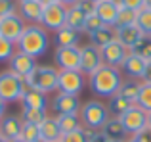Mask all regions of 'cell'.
<instances>
[{
    "instance_id": "38",
    "label": "cell",
    "mask_w": 151,
    "mask_h": 142,
    "mask_svg": "<svg viewBox=\"0 0 151 142\" xmlns=\"http://www.w3.org/2000/svg\"><path fill=\"white\" fill-rule=\"evenodd\" d=\"M17 14V4L15 0H0V19L8 17V15Z\"/></svg>"
},
{
    "instance_id": "2",
    "label": "cell",
    "mask_w": 151,
    "mask_h": 142,
    "mask_svg": "<svg viewBox=\"0 0 151 142\" xmlns=\"http://www.w3.org/2000/svg\"><path fill=\"white\" fill-rule=\"evenodd\" d=\"M48 46H50L48 31L42 25H38V23L27 25L25 31H23V35H21V38H19V42H17V50L33 56L35 60H37L38 56H42V54L48 50Z\"/></svg>"
},
{
    "instance_id": "26",
    "label": "cell",
    "mask_w": 151,
    "mask_h": 142,
    "mask_svg": "<svg viewBox=\"0 0 151 142\" xmlns=\"http://www.w3.org/2000/svg\"><path fill=\"white\" fill-rule=\"evenodd\" d=\"M132 102L128 98H124L122 94H115L109 98V113H113V117H121L124 112H128L132 108Z\"/></svg>"
},
{
    "instance_id": "49",
    "label": "cell",
    "mask_w": 151,
    "mask_h": 142,
    "mask_svg": "<svg viewBox=\"0 0 151 142\" xmlns=\"http://www.w3.org/2000/svg\"><path fill=\"white\" fill-rule=\"evenodd\" d=\"M147 125H149V127H151V112L147 113Z\"/></svg>"
},
{
    "instance_id": "16",
    "label": "cell",
    "mask_w": 151,
    "mask_h": 142,
    "mask_svg": "<svg viewBox=\"0 0 151 142\" xmlns=\"http://www.w3.org/2000/svg\"><path fill=\"white\" fill-rule=\"evenodd\" d=\"M23 119L17 115H4L0 119V135L6 140H15L21 136Z\"/></svg>"
},
{
    "instance_id": "30",
    "label": "cell",
    "mask_w": 151,
    "mask_h": 142,
    "mask_svg": "<svg viewBox=\"0 0 151 142\" xmlns=\"http://www.w3.org/2000/svg\"><path fill=\"white\" fill-rule=\"evenodd\" d=\"M46 117L48 115H46V112H42V109H21L23 123H31V125H38V127H40Z\"/></svg>"
},
{
    "instance_id": "19",
    "label": "cell",
    "mask_w": 151,
    "mask_h": 142,
    "mask_svg": "<svg viewBox=\"0 0 151 142\" xmlns=\"http://www.w3.org/2000/svg\"><path fill=\"white\" fill-rule=\"evenodd\" d=\"M119 10H121V6H119L117 2H113V0H101V2L96 6L98 17H100L105 25H109V27H115Z\"/></svg>"
},
{
    "instance_id": "40",
    "label": "cell",
    "mask_w": 151,
    "mask_h": 142,
    "mask_svg": "<svg viewBox=\"0 0 151 142\" xmlns=\"http://www.w3.org/2000/svg\"><path fill=\"white\" fill-rule=\"evenodd\" d=\"M78 6H81V10L86 14V17H88V15L96 14V6H98V4L92 2V0H81V2H78Z\"/></svg>"
},
{
    "instance_id": "41",
    "label": "cell",
    "mask_w": 151,
    "mask_h": 142,
    "mask_svg": "<svg viewBox=\"0 0 151 142\" xmlns=\"http://www.w3.org/2000/svg\"><path fill=\"white\" fill-rule=\"evenodd\" d=\"M88 140L90 142H111L101 131H88Z\"/></svg>"
},
{
    "instance_id": "25",
    "label": "cell",
    "mask_w": 151,
    "mask_h": 142,
    "mask_svg": "<svg viewBox=\"0 0 151 142\" xmlns=\"http://www.w3.org/2000/svg\"><path fill=\"white\" fill-rule=\"evenodd\" d=\"M111 41H115V27H101L100 31H96V33L90 35V44H94L96 48H103V46H107Z\"/></svg>"
},
{
    "instance_id": "18",
    "label": "cell",
    "mask_w": 151,
    "mask_h": 142,
    "mask_svg": "<svg viewBox=\"0 0 151 142\" xmlns=\"http://www.w3.org/2000/svg\"><path fill=\"white\" fill-rule=\"evenodd\" d=\"M21 104H23V109H42V112H46V108H48L46 94L40 92V90L29 88V86H27L25 94L21 98Z\"/></svg>"
},
{
    "instance_id": "42",
    "label": "cell",
    "mask_w": 151,
    "mask_h": 142,
    "mask_svg": "<svg viewBox=\"0 0 151 142\" xmlns=\"http://www.w3.org/2000/svg\"><path fill=\"white\" fill-rule=\"evenodd\" d=\"M136 136H138V138H140L142 142H151V127L147 125V127H145V129H142V131L138 133Z\"/></svg>"
},
{
    "instance_id": "8",
    "label": "cell",
    "mask_w": 151,
    "mask_h": 142,
    "mask_svg": "<svg viewBox=\"0 0 151 142\" xmlns=\"http://www.w3.org/2000/svg\"><path fill=\"white\" fill-rule=\"evenodd\" d=\"M54 64L59 67V71L67 69H78L81 71V46H58L54 52Z\"/></svg>"
},
{
    "instance_id": "23",
    "label": "cell",
    "mask_w": 151,
    "mask_h": 142,
    "mask_svg": "<svg viewBox=\"0 0 151 142\" xmlns=\"http://www.w3.org/2000/svg\"><path fill=\"white\" fill-rule=\"evenodd\" d=\"M84 21H86V14L81 10L78 4L67 6V19H65V25L67 27H71V29L82 33V29H84Z\"/></svg>"
},
{
    "instance_id": "13",
    "label": "cell",
    "mask_w": 151,
    "mask_h": 142,
    "mask_svg": "<svg viewBox=\"0 0 151 142\" xmlns=\"http://www.w3.org/2000/svg\"><path fill=\"white\" fill-rule=\"evenodd\" d=\"M8 64H10V71H12V73H15L17 77H21V79L29 77V75L35 71V67H37L35 58L29 56V54H25V52H21V50H17V52L14 54V58H12Z\"/></svg>"
},
{
    "instance_id": "32",
    "label": "cell",
    "mask_w": 151,
    "mask_h": 142,
    "mask_svg": "<svg viewBox=\"0 0 151 142\" xmlns=\"http://www.w3.org/2000/svg\"><path fill=\"white\" fill-rule=\"evenodd\" d=\"M15 46L17 44H14L12 41H8V38H4L2 35H0V64H2V62H10L12 58H14V54L17 52Z\"/></svg>"
},
{
    "instance_id": "15",
    "label": "cell",
    "mask_w": 151,
    "mask_h": 142,
    "mask_svg": "<svg viewBox=\"0 0 151 142\" xmlns=\"http://www.w3.org/2000/svg\"><path fill=\"white\" fill-rule=\"evenodd\" d=\"M17 10H19V15L25 21H29V25L31 23H38L40 25L44 6L38 0H23V2H17Z\"/></svg>"
},
{
    "instance_id": "37",
    "label": "cell",
    "mask_w": 151,
    "mask_h": 142,
    "mask_svg": "<svg viewBox=\"0 0 151 142\" xmlns=\"http://www.w3.org/2000/svg\"><path fill=\"white\" fill-rule=\"evenodd\" d=\"M61 142H90L88 140V129L81 127V129H77V131L65 133Z\"/></svg>"
},
{
    "instance_id": "6",
    "label": "cell",
    "mask_w": 151,
    "mask_h": 142,
    "mask_svg": "<svg viewBox=\"0 0 151 142\" xmlns=\"http://www.w3.org/2000/svg\"><path fill=\"white\" fill-rule=\"evenodd\" d=\"M86 85L84 73H81L78 69H67V71H59V85L58 90L63 94H71V96H78L82 92Z\"/></svg>"
},
{
    "instance_id": "51",
    "label": "cell",
    "mask_w": 151,
    "mask_h": 142,
    "mask_svg": "<svg viewBox=\"0 0 151 142\" xmlns=\"http://www.w3.org/2000/svg\"><path fill=\"white\" fill-rule=\"evenodd\" d=\"M10 142H25V140H21V138H15V140H10Z\"/></svg>"
},
{
    "instance_id": "7",
    "label": "cell",
    "mask_w": 151,
    "mask_h": 142,
    "mask_svg": "<svg viewBox=\"0 0 151 142\" xmlns=\"http://www.w3.org/2000/svg\"><path fill=\"white\" fill-rule=\"evenodd\" d=\"M65 19H67V6L65 4H61V2L50 4V6H44L40 25L46 31H59L61 27H65Z\"/></svg>"
},
{
    "instance_id": "1",
    "label": "cell",
    "mask_w": 151,
    "mask_h": 142,
    "mask_svg": "<svg viewBox=\"0 0 151 142\" xmlns=\"http://www.w3.org/2000/svg\"><path fill=\"white\" fill-rule=\"evenodd\" d=\"M88 86L96 96H115L122 86V75L119 67L103 64L96 73L88 77Z\"/></svg>"
},
{
    "instance_id": "44",
    "label": "cell",
    "mask_w": 151,
    "mask_h": 142,
    "mask_svg": "<svg viewBox=\"0 0 151 142\" xmlns=\"http://www.w3.org/2000/svg\"><path fill=\"white\" fill-rule=\"evenodd\" d=\"M4 115H6V102L0 98V119H2Z\"/></svg>"
},
{
    "instance_id": "10",
    "label": "cell",
    "mask_w": 151,
    "mask_h": 142,
    "mask_svg": "<svg viewBox=\"0 0 151 142\" xmlns=\"http://www.w3.org/2000/svg\"><path fill=\"white\" fill-rule=\"evenodd\" d=\"M103 65V56H101V50L96 48L94 44H86L81 46V73L84 75H92L96 73Z\"/></svg>"
},
{
    "instance_id": "24",
    "label": "cell",
    "mask_w": 151,
    "mask_h": 142,
    "mask_svg": "<svg viewBox=\"0 0 151 142\" xmlns=\"http://www.w3.org/2000/svg\"><path fill=\"white\" fill-rule=\"evenodd\" d=\"M78 38H81V33L67 25L61 27L59 31H55V35H54L55 44L61 46V48H65V46H78Z\"/></svg>"
},
{
    "instance_id": "55",
    "label": "cell",
    "mask_w": 151,
    "mask_h": 142,
    "mask_svg": "<svg viewBox=\"0 0 151 142\" xmlns=\"http://www.w3.org/2000/svg\"><path fill=\"white\" fill-rule=\"evenodd\" d=\"M19 2H23V0H19Z\"/></svg>"
},
{
    "instance_id": "35",
    "label": "cell",
    "mask_w": 151,
    "mask_h": 142,
    "mask_svg": "<svg viewBox=\"0 0 151 142\" xmlns=\"http://www.w3.org/2000/svg\"><path fill=\"white\" fill-rule=\"evenodd\" d=\"M21 140L25 142H37L40 140V127L38 125H31V123H23V129H21Z\"/></svg>"
},
{
    "instance_id": "28",
    "label": "cell",
    "mask_w": 151,
    "mask_h": 142,
    "mask_svg": "<svg viewBox=\"0 0 151 142\" xmlns=\"http://www.w3.org/2000/svg\"><path fill=\"white\" fill-rule=\"evenodd\" d=\"M142 83L144 81H138V79L122 81V86H121V90H119V94H122V96L128 98L132 104H136L138 96H140V90H142Z\"/></svg>"
},
{
    "instance_id": "53",
    "label": "cell",
    "mask_w": 151,
    "mask_h": 142,
    "mask_svg": "<svg viewBox=\"0 0 151 142\" xmlns=\"http://www.w3.org/2000/svg\"><path fill=\"white\" fill-rule=\"evenodd\" d=\"M92 2H96V4H100V2H101V0H92Z\"/></svg>"
},
{
    "instance_id": "9",
    "label": "cell",
    "mask_w": 151,
    "mask_h": 142,
    "mask_svg": "<svg viewBox=\"0 0 151 142\" xmlns=\"http://www.w3.org/2000/svg\"><path fill=\"white\" fill-rule=\"evenodd\" d=\"M119 119H121L122 127L126 129V133H128V135H132V136L138 135L142 129L147 127V112H145V109H142L140 106H136V104H134L128 112L122 113Z\"/></svg>"
},
{
    "instance_id": "17",
    "label": "cell",
    "mask_w": 151,
    "mask_h": 142,
    "mask_svg": "<svg viewBox=\"0 0 151 142\" xmlns=\"http://www.w3.org/2000/svg\"><path fill=\"white\" fill-rule=\"evenodd\" d=\"M142 37H144V33L138 29L136 23H134V25H124V27H115V38H117L121 44H124L128 50H132L134 44H136Z\"/></svg>"
},
{
    "instance_id": "39",
    "label": "cell",
    "mask_w": 151,
    "mask_h": 142,
    "mask_svg": "<svg viewBox=\"0 0 151 142\" xmlns=\"http://www.w3.org/2000/svg\"><path fill=\"white\" fill-rule=\"evenodd\" d=\"M119 6L128 8V10H134V12H140L145 8V0H119Z\"/></svg>"
},
{
    "instance_id": "20",
    "label": "cell",
    "mask_w": 151,
    "mask_h": 142,
    "mask_svg": "<svg viewBox=\"0 0 151 142\" xmlns=\"http://www.w3.org/2000/svg\"><path fill=\"white\" fill-rule=\"evenodd\" d=\"M40 138L48 142H61L63 140V131L58 123V117H46L40 125Z\"/></svg>"
},
{
    "instance_id": "31",
    "label": "cell",
    "mask_w": 151,
    "mask_h": 142,
    "mask_svg": "<svg viewBox=\"0 0 151 142\" xmlns=\"http://www.w3.org/2000/svg\"><path fill=\"white\" fill-rule=\"evenodd\" d=\"M138 17V12L128 10V8H121L117 15V21H115V27H124V25H134Z\"/></svg>"
},
{
    "instance_id": "11",
    "label": "cell",
    "mask_w": 151,
    "mask_h": 142,
    "mask_svg": "<svg viewBox=\"0 0 151 142\" xmlns=\"http://www.w3.org/2000/svg\"><path fill=\"white\" fill-rule=\"evenodd\" d=\"M25 27H27L25 19L19 14H14V15H8V17L0 19V35H2L4 38H8V41H12L14 44L19 42Z\"/></svg>"
},
{
    "instance_id": "27",
    "label": "cell",
    "mask_w": 151,
    "mask_h": 142,
    "mask_svg": "<svg viewBox=\"0 0 151 142\" xmlns=\"http://www.w3.org/2000/svg\"><path fill=\"white\" fill-rule=\"evenodd\" d=\"M58 123H59V127H61L63 135L84 127L82 121H81V113H63V115H58Z\"/></svg>"
},
{
    "instance_id": "48",
    "label": "cell",
    "mask_w": 151,
    "mask_h": 142,
    "mask_svg": "<svg viewBox=\"0 0 151 142\" xmlns=\"http://www.w3.org/2000/svg\"><path fill=\"white\" fill-rule=\"evenodd\" d=\"M145 8H147V10H151V0H145Z\"/></svg>"
},
{
    "instance_id": "36",
    "label": "cell",
    "mask_w": 151,
    "mask_h": 142,
    "mask_svg": "<svg viewBox=\"0 0 151 142\" xmlns=\"http://www.w3.org/2000/svg\"><path fill=\"white\" fill-rule=\"evenodd\" d=\"M101 27H105V23H103L101 19L98 17V14H92V15H88V17H86V21H84V29H82V33H86V35L90 37L92 33L100 31Z\"/></svg>"
},
{
    "instance_id": "46",
    "label": "cell",
    "mask_w": 151,
    "mask_h": 142,
    "mask_svg": "<svg viewBox=\"0 0 151 142\" xmlns=\"http://www.w3.org/2000/svg\"><path fill=\"white\" fill-rule=\"evenodd\" d=\"M38 2H40L42 6H50V4H58L59 0H38Z\"/></svg>"
},
{
    "instance_id": "3",
    "label": "cell",
    "mask_w": 151,
    "mask_h": 142,
    "mask_svg": "<svg viewBox=\"0 0 151 142\" xmlns=\"http://www.w3.org/2000/svg\"><path fill=\"white\" fill-rule=\"evenodd\" d=\"M25 85L44 94L55 92L59 85V69L54 65H37L33 73L25 77Z\"/></svg>"
},
{
    "instance_id": "21",
    "label": "cell",
    "mask_w": 151,
    "mask_h": 142,
    "mask_svg": "<svg viewBox=\"0 0 151 142\" xmlns=\"http://www.w3.org/2000/svg\"><path fill=\"white\" fill-rule=\"evenodd\" d=\"M145 64H147L145 60H142L140 56H136V54L130 52L128 56H126V60L122 62L121 67L124 69V73L128 75L130 79H140V81H142V77H144V71H145Z\"/></svg>"
},
{
    "instance_id": "14",
    "label": "cell",
    "mask_w": 151,
    "mask_h": 142,
    "mask_svg": "<svg viewBox=\"0 0 151 142\" xmlns=\"http://www.w3.org/2000/svg\"><path fill=\"white\" fill-rule=\"evenodd\" d=\"M81 100L77 96H71V94H63L58 92L52 100V109H54L58 115H63V113H78L81 112Z\"/></svg>"
},
{
    "instance_id": "22",
    "label": "cell",
    "mask_w": 151,
    "mask_h": 142,
    "mask_svg": "<svg viewBox=\"0 0 151 142\" xmlns=\"http://www.w3.org/2000/svg\"><path fill=\"white\" fill-rule=\"evenodd\" d=\"M101 133L109 140H115V142L126 140V136H128V133H126V129L122 127V123H121V119H119V117H109V121L103 125Z\"/></svg>"
},
{
    "instance_id": "4",
    "label": "cell",
    "mask_w": 151,
    "mask_h": 142,
    "mask_svg": "<svg viewBox=\"0 0 151 142\" xmlns=\"http://www.w3.org/2000/svg\"><path fill=\"white\" fill-rule=\"evenodd\" d=\"M81 121L88 131H101L109 121V108L100 100H88L81 108Z\"/></svg>"
},
{
    "instance_id": "5",
    "label": "cell",
    "mask_w": 151,
    "mask_h": 142,
    "mask_svg": "<svg viewBox=\"0 0 151 142\" xmlns=\"http://www.w3.org/2000/svg\"><path fill=\"white\" fill-rule=\"evenodd\" d=\"M25 90H27L25 79L17 77L10 69L0 73V98L6 104L8 102H19L25 94Z\"/></svg>"
},
{
    "instance_id": "47",
    "label": "cell",
    "mask_w": 151,
    "mask_h": 142,
    "mask_svg": "<svg viewBox=\"0 0 151 142\" xmlns=\"http://www.w3.org/2000/svg\"><path fill=\"white\" fill-rule=\"evenodd\" d=\"M126 142H142V140H140V138H138V136H136V135H134V136H132V138H128V140H126Z\"/></svg>"
},
{
    "instance_id": "33",
    "label": "cell",
    "mask_w": 151,
    "mask_h": 142,
    "mask_svg": "<svg viewBox=\"0 0 151 142\" xmlns=\"http://www.w3.org/2000/svg\"><path fill=\"white\" fill-rule=\"evenodd\" d=\"M136 25H138V29H140L144 35H151V10L144 8V10L138 12Z\"/></svg>"
},
{
    "instance_id": "12",
    "label": "cell",
    "mask_w": 151,
    "mask_h": 142,
    "mask_svg": "<svg viewBox=\"0 0 151 142\" xmlns=\"http://www.w3.org/2000/svg\"><path fill=\"white\" fill-rule=\"evenodd\" d=\"M130 54V50L126 48L124 44H121V42L115 38V41H111L107 46H103L101 48V56H103V64L105 65H113V67H121L122 62L126 60V56Z\"/></svg>"
},
{
    "instance_id": "34",
    "label": "cell",
    "mask_w": 151,
    "mask_h": 142,
    "mask_svg": "<svg viewBox=\"0 0 151 142\" xmlns=\"http://www.w3.org/2000/svg\"><path fill=\"white\" fill-rule=\"evenodd\" d=\"M136 106H140L147 113L151 112V85L149 83H142V90H140V96L136 100Z\"/></svg>"
},
{
    "instance_id": "43",
    "label": "cell",
    "mask_w": 151,
    "mask_h": 142,
    "mask_svg": "<svg viewBox=\"0 0 151 142\" xmlns=\"http://www.w3.org/2000/svg\"><path fill=\"white\" fill-rule=\"evenodd\" d=\"M142 81L144 83H149L151 85V62L145 64V71H144V77H142Z\"/></svg>"
},
{
    "instance_id": "52",
    "label": "cell",
    "mask_w": 151,
    "mask_h": 142,
    "mask_svg": "<svg viewBox=\"0 0 151 142\" xmlns=\"http://www.w3.org/2000/svg\"><path fill=\"white\" fill-rule=\"evenodd\" d=\"M37 142H48V140H44V138H40V140H37Z\"/></svg>"
},
{
    "instance_id": "50",
    "label": "cell",
    "mask_w": 151,
    "mask_h": 142,
    "mask_svg": "<svg viewBox=\"0 0 151 142\" xmlns=\"http://www.w3.org/2000/svg\"><path fill=\"white\" fill-rule=\"evenodd\" d=\"M0 142H10V140H6V138H4L2 135H0Z\"/></svg>"
},
{
    "instance_id": "29",
    "label": "cell",
    "mask_w": 151,
    "mask_h": 142,
    "mask_svg": "<svg viewBox=\"0 0 151 142\" xmlns=\"http://www.w3.org/2000/svg\"><path fill=\"white\" fill-rule=\"evenodd\" d=\"M130 52L140 56L142 60H145V62H151V35H144V37L134 44V48L130 50Z\"/></svg>"
},
{
    "instance_id": "45",
    "label": "cell",
    "mask_w": 151,
    "mask_h": 142,
    "mask_svg": "<svg viewBox=\"0 0 151 142\" xmlns=\"http://www.w3.org/2000/svg\"><path fill=\"white\" fill-rule=\"evenodd\" d=\"M61 4H65V6H73V4H78L81 0H59Z\"/></svg>"
},
{
    "instance_id": "54",
    "label": "cell",
    "mask_w": 151,
    "mask_h": 142,
    "mask_svg": "<svg viewBox=\"0 0 151 142\" xmlns=\"http://www.w3.org/2000/svg\"><path fill=\"white\" fill-rule=\"evenodd\" d=\"M113 2H117V4H119V0H113Z\"/></svg>"
}]
</instances>
